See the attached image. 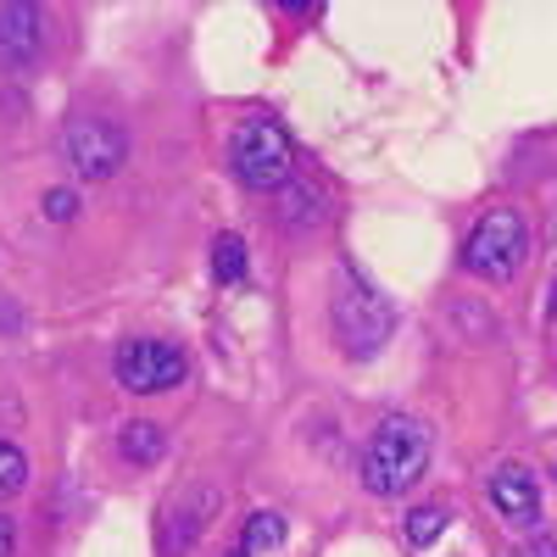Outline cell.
I'll list each match as a JSON object with an SVG mask.
<instances>
[{
	"instance_id": "cell-1",
	"label": "cell",
	"mask_w": 557,
	"mask_h": 557,
	"mask_svg": "<svg viewBox=\"0 0 557 557\" xmlns=\"http://www.w3.org/2000/svg\"><path fill=\"white\" fill-rule=\"evenodd\" d=\"M430 451H435V435L418 424V418L391 412V418H380L368 446H362V485L374 496H401L424 480Z\"/></svg>"
},
{
	"instance_id": "cell-2",
	"label": "cell",
	"mask_w": 557,
	"mask_h": 557,
	"mask_svg": "<svg viewBox=\"0 0 557 557\" xmlns=\"http://www.w3.org/2000/svg\"><path fill=\"white\" fill-rule=\"evenodd\" d=\"M330 323H335V341L346 346V357L368 362L396 330V307L368 285V273L341 262L330 278Z\"/></svg>"
},
{
	"instance_id": "cell-3",
	"label": "cell",
	"mask_w": 557,
	"mask_h": 557,
	"mask_svg": "<svg viewBox=\"0 0 557 557\" xmlns=\"http://www.w3.org/2000/svg\"><path fill=\"white\" fill-rule=\"evenodd\" d=\"M228 168H235V178L251 184V190L278 196L296 178V146L273 117H246V123H235V134H228Z\"/></svg>"
},
{
	"instance_id": "cell-4",
	"label": "cell",
	"mask_w": 557,
	"mask_h": 557,
	"mask_svg": "<svg viewBox=\"0 0 557 557\" xmlns=\"http://www.w3.org/2000/svg\"><path fill=\"white\" fill-rule=\"evenodd\" d=\"M530 257V218L513 212V207H491L480 223H474V235L462 240V268L491 278V285H507V278H519Z\"/></svg>"
},
{
	"instance_id": "cell-5",
	"label": "cell",
	"mask_w": 557,
	"mask_h": 557,
	"mask_svg": "<svg viewBox=\"0 0 557 557\" xmlns=\"http://www.w3.org/2000/svg\"><path fill=\"white\" fill-rule=\"evenodd\" d=\"M62 157L73 162L78 178L101 184V178H112L128 162V134L117 123H107V117H73L62 128Z\"/></svg>"
},
{
	"instance_id": "cell-6",
	"label": "cell",
	"mask_w": 557,
	"mask_h": 557,
	"mask_svg": "<svg viewBox=\"0 0 557 557\" xmlns=\"http://www.w3.org/2000/svg\"><path fill=\"white\" fill-rule=\"evenodd\" d=\"M190 362L173 341H123L117 346V385L134 391V396H157V391H173L184 385Z\"/></svg>"
},
{
	"instance_id": "cell-7",
	"label": "cell",
	"mask_w": 557,
	"mask_h": 557,
	"mask_svg": "<svg viewBox=\"0 0 557 557\" xmlns=\"http://www.w3.org/2000/svg\"><path fill=\"white\" fill-rule=\"evenodd\" d=\"M218 507H223L218 485H184V496L162 513V535H157L162 557H184V552H190L201 541V530L218 519Z\"/></svg>"
},
{
	"instance_id": "cell-8",
	"label": "cell",
	"mask_w": 557,
	"mask_h": 557,
	"mask_svg": "<svg viewBox=\"0 0 557 557\" xmlns=\"http://www.w3.org/2000/svg\"><path fill=\"white\" fill-rule=\"evenodd\" d=\"M39 39H45V17L28 0H12L0 7V67L7 73H23L39 62Z\"/></svg>"
},
{
	"instance_id": "cell-9",
	"label": "cell",
	"mask_w": 557,
	"mask_h": 557,
	"mask_svg": "<svg viewBox=\"0 0 557 557\" xmlns=\"http://www.w3.org/2000/svg\"><path fill=\"white\" fill-rule=\"evenodd\" d=\"M485 496H491L496 513L507 524H519V530H530L541 519V491H535V474L524 469V462H502V469L491 474V485H485Z\"/></svg>"
},
{
	"instance_id": "cell-10",
	"label": "cell",
	"mask_w": 557,
	"mask_h": 557,
	"mask_svg": "<svg viewBox=\"0 0 557 557\" xmlns=\"http://www.w3.org/2000/svg\"><path fill=\"white\" fill-rule=\"evenodd\" d=\"M117 451L134 462V469H151V462L168 457V435H162V424L134 418V424H123V435H117Z\"/></svg>"
},
{
	"instance_id": "cell-11",
	"label": "cell",
	"mask_w": 557,
	"mask_h": 557,
	"mask_svg": "<svg viewBox=\"0 0 557 557\" xmlns=\"http://www.w3.org/2000/svg\"><path fill=\"white\" fill-rule=\"evenodd\" d=\"M278 212H285V223H301V228H312V223H323V196L312 190V184L296 173L285 190H278Z\"/></svg>"
},
{
	"instance_id": "cell-12",
	"label": "cell",
	"mask_w": 557,
	"mask_h": 557,
	"mask_svg": "<svg viewBox=\"0 0 557 557\" xmlns=\"http://www.w3.org/2000/svg\"><path fill=\"white\" fill-rule=\"evenodd\" d=\"M278 541H285V519H278V513H251V519H246V541H240V552L257 557V552H273Z\"/></svg>"
},
{
	"instance_id": "cell-13",
	"label": "cell",
	"mask_w": 557,
	"mask_h": 557,
	"mask_svg": "<svg viewBox=\"0 0 557 557\" xmlns=\"http://www.w3.org/2000/svg\"><path fill=\"white\" fill-rule=\"evenodd\" d=\"M212 273L223 278V285H240V278H246V240H240V235H218Z\"/></svg>"
},
{
	"instance_id": "cell-14",
	"label": "cell",
	"mask_w": 557,
	"mask_h": 557,
	"mask_svg": "<svg viewBox=\"0 0 557 557\" xmlns=\"http://www.w3.org/2000/svg\"><path fill=\"white\" fill-rule=\"evenodd\" d=\"M401 530H407V541H412V546H435V541H441V530H446V507H412Z\"/></svg>"
},
{
	"instance_id": "cell-15",
	"label": "cell",
	"mask_w": 557,
	"mask_h": 557,
	"mask_svg": "<svg viewBox=\"0 0 557 557\" xmlns=\"http://www.w3.org/2000/svg\"><path fill=\"white\" fill-rule=\"evenodd\" d=\"M23 485H28V457H23V446L0 441V496H17Z\"/></svg>"
},
{
	"instance_id": "cell-16",
	"label": "cell",
	"mask_w": 557,
	"mask_h": 557,
	"mask_svg": "<svg viewBox=\"0 0 557 557\" xmlns=\"http://www.w3.org/2000/svg\"><path fill=\"white\" fill-rule=\"evenodd\" d=\"M45 218H51V223L78 218V196H73V190H51V196H45Z\"/></svg>"
},
{
	"instance_id": "cell-17",
	"label": "cell",
	"mask_w": 557,
	"mask_h": 557,
	"mask_svg": "<svg viewBox=\"0 0 557 557\" xmlns=\"http://www.w3.org/2000/svg\"><path fill=\"white\" fill-rule=\"evenodd\" d=\"M17 552V530H12V519L0 513V557H12Z\"/></svg>"
},
{
	"instance_id": "cell-18",
	"label": "cell",
	"mask_w": 557,
	"mask_h": 557,
	"mask_svg": "<svg viewBox=\"0 0 557 557\" xmlns=\"http://www.w3.org/2000/svg\"><path fill=\"white\" fill-rule=\"evenodd\" d=\"M519 557H557V541H530Z\"/></svg>"
},
{
	"instance_id": "cell-19",
	"label": "cell",
	"mask_w": 557,
	"mask_h": 557,
	"mask_svg": "<svg viewBox=\"0 0 557 557\" xmlns=\"http://www.w3.org/2000/svg\"><path fill=\"white\" fill-rule=\"evenodd\" d=\"M228 557H246V552H228Z\"/></svg>"
}]
</instances>
